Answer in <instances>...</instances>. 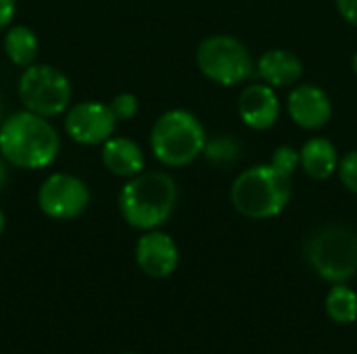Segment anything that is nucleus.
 <instances>
[{
	"label": "nucleus",
	"instance_id": "f257e3e1",
	"mask_svg": "<svg viewBox=\"0 0 357 354\" xmlns=\"http://www.w3.org/2000/svg\"><path fill=\"white\" fill-rule=\"evenodd\" d=\"M61 152V136L50 119L31 111H17L0 123V154L23 171L48 169Z\"/></svg>",
	"mask_w": 357,
	"mask_h": 354
},
{
	"label": "nucleus",
	"instance_id": "f03ea898",
	"mask_svg": "<svg viewBox=\"0 0 357 354\" xmlns=\"http://www.w3.org/2000/svg\"><path fill=\"white\" fill-rule=\"evenodd\" d=\"M178 184L165 171H142L130 179L119 190L117 202L123 221L138 230L151 232L165 225L178 204Z\"/></svg>",
	"mask_w": 357,
	"mask_h": 354
},
{
	"label": "nucleus",
	"instance_id": "7ed1b4c3",
	"mask_svg": "<svg viewBox=\"0 0 357 354\" xmlns=\"http://www.w3.org/2000/svg\"><path fill=\"white\" fill-rule=\"evenodd\" d=\"M291 177L270 163L241 171L230 186V202L247 219L266 221L278 217L291 202Z\"/></svg>",
	"mask_w": 357,
	"mask_h": 354
},
{
	"label": "nucleus",
	"instance_id": "20e7f679",
	"mask_svg": "<svg viewBox=\"0 0 357 354\" xmlns=\"http://www.w3.org/2000/svg\"><path fill=\"white\" fill-rule=\"evenodd\" d=\"M153 156L167 169H182L203 156L207 131L186 108H169L157 117L149 136Z\"/></svg>",
	"mask_w": 357,
	"mask_h": 354
},
{
	"label": "nucleus",
	"instance_id": "39448f33",
	"mask_svg": "<svg viewBox=\"0 0 357 354\" xmlns=\"http://www.w3.org/2000/svg\"><path fill=\"white\" fill-rule=\"evenodd\" d=\"M305 259L328 284H349L357 275V232L343 223L316 230L305 242Z\"/></svg>",
	"mask_w": 357,
	"mask_h": 354
},
{
	"label": "nucleus",
	"instance_id": "423d86ee",
	"mask_svg": "<svg viewBox=\"0 0 357 354\" xmlns=\"http://www.w3.org/2000/svg\"><path fill=\"white\" fill-rule=\"evenodd\" d=\"M197 67L213 83L234 88L255 75V58L249 48L230 33L205 38L197 48Z\"/></svg>",
	"mask_w": 357,
	"mask_h": 354
},
{
	"label": "nucleus",
	"instance_id": "0eeeda50",
	"mask_svg": "<svg viewBox=\"0 0 357 354\" xmlns=\"http://www.w3.org/2000/svg\"><path fill=\"white\" fill-rule=\"evenodd\" d=\"M71 81L54 65L33 63L17 79V96L25 111L54 119L71 106Z\"/></svg>",
	"mask_w": 357,
	"mask_h": 354
},
{
	"label": "nucleus",
	"instance_id": "6e6552de",
	"mask_svg": "<svg viewBox=\"0 0 357 354\" xmlns=\"http://www.w3.org/2000/svg\"><path fill=\"white\" fill-rule=\"evenodd\" d=\"M88 184L65 171L50 173L38 188V209L52 221H73L90 207Z\"/></svg>",
	"mask_w": 357,
	"mask_h": 354
},
{
	"label": "nucleus",
	"instance_id": "1a4fd4ad",
	"mask_svg": "<svg viewBox=\"0 0 357 354\" xmlns=\"http://www.w3.org/2000/svg\"><path fill=\"white\" fill-rule=\"evenodd\" d=\"M117 123L109 102L100 100L77 102L65 113V134L79 146H102L115 136Z\"/></svg>",
	"mask_w": 357,
	"mask_h": 354
},
{
	"label": "nucleus",
	"instance_id": "9d476101",
	"mask_svg": "<svg viewBox=\"0 0 357 354\" xmlns=\"http://www.w3.org/2000/svg\"><path fill=\"white\" fill-rule=\"evenodd\" d=\"M287 113L297 127L316 131L333 119V102L320 86L297 83L287 96Z\"/></svg>",
	"mask_w": 357,
	"mask_h": 354
},
{
	"label": "nucleus",
	"instance_id": "9b49d317",
	"mask_svg": "<svg viewBox=\"0 0 357 354\" xmlns=\"http://www.w3.org/2000/svg\"><path fill=\"white\" fill-rule=\"evenodd\" d=\"M134 255L140 271L153 280L169 277L180 265V250L176 240L161 230L142 232Z\"/></svg>",
	"mask_w": 357,
	"mask_h": 354
},
{
	"label": "nucleus",
	"instance_id": "f8f14e48",
	"mask_svg": "<svg viewBox=\"0 0 357 354\" xmlns=\"http://www.w3.org/2000/svg\"><path fill=\"white\" fill-rule=\"evenodd\" d=\"M238 115L241 121L253 131H268L272 129L282 113L280 98L276 90L264 81H255L243 88L238 96Z\"/></svg>",
	"mask_w": 357,
	"mask_h": 354
},
{
	"label": "nucleus",
	"instance_id": "ddd939ff",
	"mask_svg": "<svg viewBox=\"0 0 357 354\" xmlns=\"http://www.w3.org/2000/svg\"><path fill=\"white\" fill-rule=\"evenodd\" d=\"M255 73L274 90L297 86L303 75L301 58L287 48H270L255 61Z\"/></svg>",
	"mask_w": 357,
	"mask_h": 354
},
{
	"label": "nucleus",
	"instance_id": "4468645a",
	"mask_svg": "<svg viewBox=\"0 0 357 354\" xmlns=\"http://www.w3.org/2000/svg\"><path fill=\"white\" fill-rule=\"evenodd\" d=\"M100 161L105 169L115 175L130 179L146 169V156L138 142L126 136H113L109 138L100 148Z\"/></svg>",
	"mask_w": 357,
	"mask_h": 354
},
{
	"label": "nucleus",
	"instance_id": "2eb2a0df",
	"mask_svg": "<svg viewBox=\"0 0 357 354\" xmlns=\"http://www.w3.org/2000/svg\"><path fill=\"white\" fill-rule=\"evenodd\" d=\"M299 156H301L303 173L316 182H324V179L333 177L337 173L339 161H341L337 146L333 144V140H328L324 136L310 138L299 148Z\"/></svg>",
	"mask_w": 357,
	"mask_h": 354
},
{
	"label": "nucleus",
	"instance_id": "dca6fc26",
	"mask_svg": "<svg viewBox=\"0 0 357 354\" xmlns=\"http://www.w3.org/2000/svg\"><path fill=\"white\" fill-rule=\"evenodd\" d=\"M2 50L15 67L25 69L36 63L40 52V40L31 27L15 23L6 27V33L2 38Z\"/></svg>",
	"mask_w": 357,
	"mask_h": 354
},
{
	"label": "nucleus",
	"instance_id": "f3484780",
	"mask_svg": "<svg viewBox=\"0 0 357 354\" xmlns=\"http://www.w3.org/2000/svg\"><path fill=\"white\" fill-rule=\"evenodd\" d=\"M324 311L331 321L339 325H351L357 321V292L347 284H333L324 300Z\"/></svg>",
	"mask_w": 357,
	"mask_h": 354
},
{
	"label": "nucleus",
	"instance_id": "a211bd4d",
	"mask_svg": "<svg viewBox=\"0 0 357 354\" xmlns=\"http://www.w3.org/2000/svg\"><path fill=\"white\" fill-rule=\"evenodd\" d=\"M203 156L213 165H232L243 156V144L232 134L207 138Z\"/></svg>",
	"mask_w": 357,
	"mask_h": 354
},
{
	"label": "nucleus",
	"instance_id": "6ab92c4d",
	"mask_svg": "<svg viewBox=\"0 0 357 354\" xmlns=\"http://www.w3.org/2000/svg\"><path fill=\"white\" fill-rule=\"evenodd\" d=\"M270 165H274L278 171H282L284 175L293 177L297 169H301V156H299V150L289 146V144H282L278 148H274L272 156H270Z\"/></svg>",
	"mask_w": 357,
	"mask_h": 354
},
{
	"label": "nucleus",
	"instance_id": "aec40b11",
	"mask_svg": "<svg viewBox=\"0 0 357 354\" xmlns=\"http://www.w3.org/2000/svg\"><path fill=\"white\" fill-rule=\"evenodd\" d=\"M109 106H111L113 115L117 117V121H132L138 115V111H140V102H138L136 94H132V92L115 94L111 98Z\"/></svg>",
	"mask_w": 357,
	"mask_h": 354
},
{
	"label": "nucleus",
	"instance_id": "412c9836",
	"mask_svg": "<svg viewBox=\"0 0 357 354\" xmlns=\"http://www.w3.org/2000/svg\"><path fill=\"white\" fill-rule=\"evenodd\" d=\"M337 175H339L341 184L345 186V190H349L351 194H357V148L341 156Z\"/></svg>",
	"mask_w": 357,
	"mask_h": 354
},
{
	"label": "nucleus",
	"instance_id": "4be33fe9",
	"mask_svg": "<svg viewBox=\"0 0 357 354\" xmlns=\"http://www.w3.org/2000/svg\"><path fill=\"white\" fill-rule=\"evenodd\" d=\"M17 15V0H0V31L13 25Z\"/></svg>",
	"mask_w": 357,
	"mask_h": 354
},
{
	"label": "nucleus",
	"instance_id": "5701e85b",
	"mask_svg": "<svg viewBox=\"0 0 357 354\" xmlns=\"http://www.w3.org/2000/svg\"><path fill=\"white\" fill-rule=\"evenodd\" d=\"M339 15L349 23L357 27V0H335Z\"/></svg>",
	"mask_w": 357,
	"mask_h": 354
},
{
	"label": "nucleus",
	"instance_id": "b1692460",
	"mask_svg": "<svg viewBox=\"0 0 357 354\" xmlns=\"http://www.w3.org/2000/svg\"><path fill=\"white\" fill-rule=\"evenodd\" d=\"M6 182H8V163H6L4 156L0 154V190L6 186Z\"/></svg>",
	"mask_w": 357,
	"mask_h": 354
},
{
	"label": "nucleus",
	"instance_id": "393cba45",
	"mask_svg": "<svg viewBox=\"0 0 357 354\" xmlns=\"http://www.w3.org/2000/svg\"><path fill=\"white\" fill-rule=\"evenodd\" d=\"M4 223H6V219H4V213H2V209H0V236H2V232H4Z\"/></svg>",
	"mask_w": 357,
	"mask_h": 354
},
{
	"label": "nucleus",
	"instance_id": "a878e982",
	"mask_svg": "<svg viewBox=\"0 0 357 354\" xmlns=\"http://www.w3.org/2000/svg\"><path fill=\"white\" fill-rule=\"evenodd\" d=\"M351 67H354V73L357 75V52L354 54V61H351Z\"/></svg>",
	"mask_w": 357,
	"mask_h": 354
},
{
	"label": "nucleus",
	"instance_id": "bb28decb",
	"mask_svg": "<svg viewBox=\"0 0 357 354\" xmlns=\"http://www.w3.org/2000/svg\"><path fill=\"white\" fill-rule=\"evenodd\" d=\"M2 115H4V108H2V98H0V123L4 121V117H2Z\"/></svg>",
	"mask_w": 357,
	"mask_h": 354
},
{
	"label": "nucleus",
	"instance_id": "cd10ccee",
	"mask_svg": "<svg viewBox=\"0 0 357 354\" xmlns=\"http://www.w3.org/2000/svg\"><path fill=\"white\" fill-rule=\"evenodd\" d=\"M128 354H136V353H128Z\"/></svg>",
	"mask_w": 357,
	"mask_h": 354
}]
</instances>
